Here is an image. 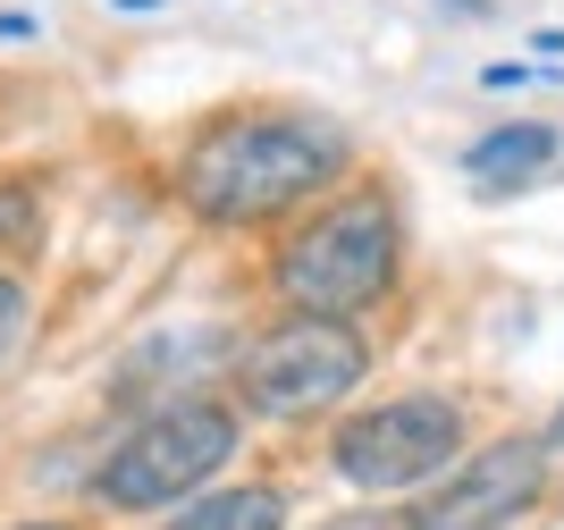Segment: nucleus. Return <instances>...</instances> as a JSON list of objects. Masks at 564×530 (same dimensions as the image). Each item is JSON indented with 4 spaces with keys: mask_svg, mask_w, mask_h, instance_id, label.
Instances as JSON below:
<instances>
[{
    "mask_svg": "<svg viewBox=\"0 0 564 530\" xmlns=\"http://www.w3.org/2000/svg\"><path fill=\"white\" fill-rule=\"evenodd\" d=\"M354 161V143L337 136L329 118H228L186 152L177 169V194H186L194 219L212 228H253V219H279V210L312 203L321 185H337Z\"/></svg>",
    "mask_w": 564,
    "mask_h": 530,
    "instance_id": "nucleus-1",
    "label": "nucleus"
},
{
    "mask_svg": "<svg viewBox=\"0 0 564 530\" xmlns=\"http://www.w3.org/2000/svg\"><path fill=\"white\" fill-rule=\"evenodd\" d=\"M397 210H388V194H346L337 210H321L295 245H286L279 261V286L295 312H329V321H346V312H362V303L388 295V278H397Z\"/></svg>",
    "mask_w": 564,
    "mask_h": 530,
    "instance_id": "nucleus-2",
    "label": "nucleus"
},
{
    "mask_svg": "<svg viewBox=\"0 0 564 530\" xmlns=\"http://www.w3.org/2000/svg\"><path fill=\"white\" fill-rule=\"evenodd\" d=\"M228 455H236V413H228V404H203V396H186V404L152 413L135 439H127L110 463H101V472H94V497H101V506H118V513L169 506V497L203 488Z\"/></svg>",
    "mask_w": 564,
    "mask_h": 530,
    "instance_id": "nucleus-3",
    "label": "nucleus"
},
{
    "mask_svg": "<svg viewBox=\"0 0 564 530\" xmlns=\"http://www.w3.org/2000/svg\"><path fill=\"white\" fill-rule=\"evenodd\" d=\"M455 455H464V413L447 396H397V404H371L337 430V472L379 497L438 480Z\"/></svg>",
    "mask_w": 564,
    "mask_h": 530,
    "instance_id": "nucleus-4",
    "label": "nucleus"
},
{
    "mask_svg": "<svg viewBox=\"0 0 564 530\" xmlns=\"http://www.w3.org/2000/svg\"><path fill=\"white\" fill-rule=\"evenodd\" d=\"M362 337L329 312H295L286 328H270L253 354H245V396H253V413L270 421H295V413H321L337 396L362 379Z\"/></svg>",
    "mask_w": 564,
    "mask_h": 530,
    "instance_id": "nucleus-5",
    "label": "nucleus"
},
{
    "mask_svg": "<svg viewBox=\"0 0 564 530\" xmlns=\"http://www.w3.org/2000/svg\"><path fill=\"white\" fill-rule=\"evenodd\" d=\"M531 497H540V446L514 439V446H497V455H480L422 522H404V530H506V513H522Z\"/></svg>",
    "mask_w": 564,
    "mask_h": 530,
    "instance_id": "nucleus-6",
    "label": "nucleus"
},
{
    "mask_svg": "<svg viewBox=\"0 0 564 530\" xmlns=\"http://www.w3.org/2000/svg\"><path fill=\"white\" fill-rule=\"evenodd\" d=\"M464 177L480 185V194H531V185L564 177V127H547V118L489 127V136L464 152Z\"/></svg>",
    "mask_w": 564,
    "mask_h": 530,
    "instance_id": "nucleus-7",
    "label": "nucleus"
},
{
    "mask_svg": "<svg viewBox=\"0 0 564 530\" xmlns=\"http://www.w3.org/2000/svg\"><path fill=\"white\" fill-rule=\"evenodd\" d=\"M169 530H286V497L279 488H228V497H203L194 513H177Z\"/></svg>",
    "mask_w": 564,
    "mask_h": 530,
    "instance_id": "nucleus-8",
    "label": "nucleus"
},
{
    "mask_svg": "<svg viewBox=\"0 0 564 530\" xmlns=\"http://www.w3.org/2000/svg\"><path fill=\"white\" fill-rule=\"evenodd\" d=\"M25 312H34V303H25V286H18V278H0V363L18 354V337H25Z\"/></svg>",
    "mask_w": 564,
    "mask_h": 530,
    "instance_id": "nucleus-9",
    "label": "nucleus"
},
{
    "mask_svg": "<svg viewBox=\"0 0 564 530\" xmlns=\"http://www.w3.org/2000/svg\"><path fill=\"white\" fill-rule=\"evenodd\" d=\"M556 446H564V413H556Z\"/></svg>",
    "mask_w": 564,
    "mask_h": 530,
    "instance_id": "nucleus-10",
    "label": "nucleus"
},
{
    "mask_svg": "<svg viewBox=\"0 0 564 530\" xmlns=\"http://www.w3.org/2000/svg\"><path fill=\"white\" fill-rule=\"evenodd\" d=\"M34 530H51V522H34Z\"/></svg>",
    "mask_w": 564,
    "mask_h": 530,
    "instance_id": "nucleus-11",
    "label": "nucleus"
}]
</instances>
